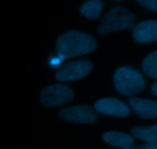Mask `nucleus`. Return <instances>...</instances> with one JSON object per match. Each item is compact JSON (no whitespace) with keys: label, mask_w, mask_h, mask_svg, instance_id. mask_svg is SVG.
I'll return each instance as SVG.
<instances>
[{"label":"nucleus","mask_w":157,"mask_h":149,"mask_svg":"<svg viewBox=\"0 0 157 149\" xmlns=\"http://www.w3.org/2000/svg\"><path fill=\"white\" fill-rule=\"evenodd\" d=\"M96 47L94 37L78 31L66 32L57 40V52L61 60L87 54Z\"/></svg>","instance_id":"1"},{"label":"nucleus","mask_w":157,"mask_h":149,"mask_svg":"<svg viewBox=\"0 0 157 149\" xmlns=\"http://www.w3.org/2000/svg\"><path fill=\"white\" fill-rule=\"evenodd\" d=\"M113 81L117 90L127 96L138 94L146 88V80L144 76L136 69L129 66L118 68Z\"/></svg>","instance_id":"2"},{"label":"nucleus","mask_w":157,"mask_h":149,"mask_svg":"<svg viewBox=\"0 0 157 149\" xmlns=\"http://www.w3.org/2000/svg\"><path fill=\"white\" fill-rule=\"evenodd\" d=\"M136 16L122 6L112 8L103 17L98 26V32L107 34L117 31L130 28L134 26Z\"/></svg>","instance_id":"3"},{"label":"nucleus","mask_w":157,"mask_h":149,"mask_svg":"<svg viewBox=\"0 0 157 149\" xmlns=\"http://www.w3.org/2000/svg\"><path fill=\"white\" fill-rule=\"evenodd\" d=\"M74 96L71 87L64 84H55L45 87L41 91L40 99L44 106L55 107L70 102L74 99Z\"/></svg>","instance_id":"4"},{"label":"nucleus","mask_w":157,"mask_h":149,"mask_svg":"<svg viewBox=\"0 0 157 149\" xmlns=\"http://www.w3.org/2000/svg\"><path fill=\"white\" fill-rule=\"evenodd\" d=\"M92 69L93 64L88 60L71 61L59 69L56 73V79L60 81L76 80L89 74Z\"/></svg>","instance_id":"5"},{"label":"nucleus","mask_w":157,"mask_h":149,"mask_svg":"<svg viewBox=\"0 0 157 149\" xmlns=\"http://www.w3.org/2000/svg\"><path fill=\"white\" fill-rule=\"evenodd\" d=\"M59 117L64 120L81 123H94L98 120V113L91 106L80 105L63 109L59 112Z\"/></svg>","instance_id":"6"},{"label":"nucleus","mask_w":157,"mask_h":149,"mask_svg":"<svg viewBox=\"0 0 157 149\" xmlns=\"http://www.w3.org/2000/svg\"><path fill=\"white\" fill-rule=\"evenodd\" d=\"M94 109L98 113L117 117H126L130 113V108L124 102L115 98H105L95 103Z\"/></svg>","instance_id":"7"},{"label":"nucleus","mask_w":157,"mask_h":149,"mask_svg":"<svg viewBox=\"0 0 157 149\" xmlns=\"http://www.w3.org/2000/svg\"><path fill=\"white\" fill-rule=\"evenodd\" d=\"M133 38L138 42L147 43L157 40V21L148 20L139 23L133 28Z\"/></svg>","instance_id":"8"},{"label":"nucleus","mask_w":157,"mask_h":149,"mask_svg":"<svg viewBox=\"0 0 157 149\" xmlns=\"http://www.w3.org/2000/svg\"><path fill=\"white\" fill-rule=\"evenodd\" d=\"M134 113L142 119H155L157 116L156 100L133 97L129 100Z\"/></svg>","instance_id":"9"},{"label":"nucleus","mask_w":157,"mask_h":149,"mask_svg":"<svg viewBox=\"0 0 157 149\" xmlns=\"http://www.w3.org/2000/svg\"><path fill=\"white\" fill-rule=\"evenodd\" d=\"M106 142L115 147L123 149H131L134 148L135 140L133 136L128 134L118 132H108L103 136Z\"/></svg>","instance_id":"10"},{"label":"nucleus","mask_w":157,"mask_h":149,"mask_svg":"<svg viewBox=\"0 0 157 149\" xmlns=\"http://www.w3.org/2000/svg\"><path fill=\"white\" fill-rule=\"evenodd\" d=\"M135 138L145 141L149 144H157V125L153 126H136L132 129Z\"/></svg>","instance_id":"11"},{"label":"nucleus","mask_w":157,"mask_h":149,"mask_svg":"<svg viewBox=\"0 0 157 149\" xmlns=\"http://www.w3.org/2000/svg\"><path fill=\"white\" fill-rule=\"evenodd\" d=\"M104 3L100 0L87 1L81 6V12L90 19H96L99 18L102 12Z\"/></svg>","instance_id":"12"},{"label":"nucleus","mask_w":157,"mask_h":149,"mask_svg":"<svg viewBox=\"0 0 157 149\" xmlns=\"http://www.w3.org/2000/svg\"><path fill=\"white\" fill-rule=\"evenodd\" d=\"M157 51L147 55L143 62V69L148 76L153 79H157Z\"/></svg>","instance_id":"13"},{"label":"nucleus","mask_w":157,"mask_h":149,"mask_svg":"<svg viewBox=\"0 0 157 149\" xmlns=\"http://www.w3.org/2000/svg\"><path fill=\"white\" fill-rule=\"evenodd\" d=\"M138 2H139L142 6L150 9V10H153L154 11V12H156L157 11L156 0H145V1L140 0V1H138Z\"/></svg>","instance_id":"14"},{"label":"nucleus","mask_w":157,"mask_h":149,"mask_svg":"<svg viewBox=\"0 0 157 149\" xmlns=\"http://www.w3.org/2000/svg\"><path fill=\"white\" fill-rule=\"evenodd\" d=\"M131 149H157V145L154 144H145Z\"/></svg>","instance_id":"15"},{"label":"nucleus","mask_w":157,"mask_h":149,"mask_svg":"<svg viewBox=\"0 0 157 149\" xmlns=\"http://www.w3.org/2000/svg\"><path fill=\"white\" fill-rule=\"evenodd\" d=\"M61 61H62V60H61V58H53L52 60H51L50 64H51V65L57 66V65H58V64H61Z\"/></svg>","instance_id":"16"},{"label":"nucleus","mask_w":157,"mask_h":149,"mask_svg":"<svg viewBox=\"0 0 157 149\" xmlns=\"http://www.w3.org/2000/svg\"><path fill=\"white\" fill-rule=\"evenodd\" d=\"M151 90H152V93H153V95L156 96L157 95V83H155V84L152 86Z\"/></svg>","instance_id":"17"}]
</instances>
